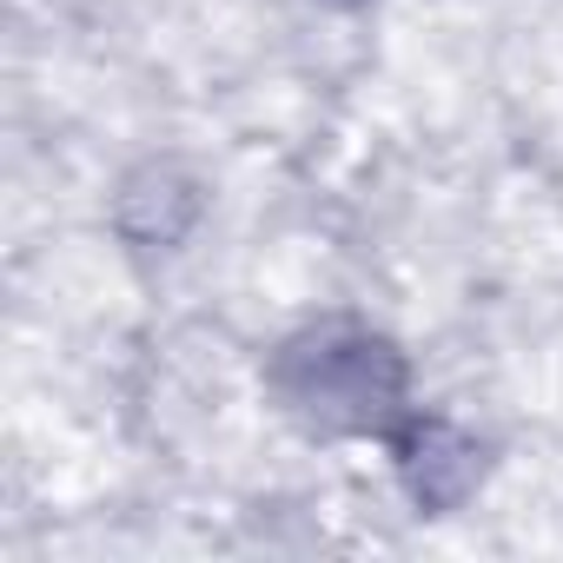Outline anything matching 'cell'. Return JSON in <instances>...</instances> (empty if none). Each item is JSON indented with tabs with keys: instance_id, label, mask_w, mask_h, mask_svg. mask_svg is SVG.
Here are the masks:
<instances>
[{
	"instance_id": "obj_1",
	"label": "cell",
	"mask_w": 563,
	"mask_h": 563,
	"mask_svg": "<svg viewBox=\"0 0 563 563\" xmlns=\"http://www.w3.org/2000/svg\"><path fill=\"white\" fill-rule=\"evenodd\" d=\"M299 365L306 378L292 385V398L325 424H378V411L398 398V372L378 345H319V358L299 352Z\"/></svg>"
}]
</instances>
